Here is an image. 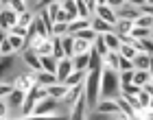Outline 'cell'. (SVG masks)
<instances>
[{
	"label": "cell",
	"mask_w": 153,
	"mask_h": 120,
	"mask_svg": "<svg viewBox=\"0 0 153 120\" xmlns=\"http://www.w3.org/2000/svg\"><path fill=\"white\" fill-rule=\"evenodd\" d=\"M123 92V83H120V72L116 68H103V83H101V96L105 98H118Z\"/></svg>",
	"instance_id": "1"
},
{
	"label": "cell",
	"mask_w": 153,
	"mask_h": 120,
	"mask_svg": "<svg viewBox=\"0 0 153 120\" xmlns=\"http://www.w3.org/2000/svg\"><path fill=\"white\" fill-rule=\"evenodd\" d=\"M101 83H103V68L90 70L85 76V98L88 107H96V98L101 96Z\"/></svg>",
	"instance_id": "2"
},
{
	"label": "cell",
	"mask_w": 153,
	"mask_h": 120,
	"mask_svg": "<svg viewBox=\"0 0 153 120\" xmlns=\"http://www.w3.org/2000/svg\"><path fill=\"white\" fill-rule=\"evenodd\" d=\"M46 96H48V85L35 83V85L26 92V98H24V105H22V116H31L37 101H42V98H46Z\"/></svg>",
	"instance_id": "3"
},
{
	"label": "cell",
	"mask_w": 153,
	"mask_h": 120,
	"mask_svg": "<svg viewBox=\"0 0 153 120\" xmlns=\"http://www.w3.org/2000/svg\"><path fill=\"white\" fill-rule=\"evenodd\" d=\"M18 22H20V13L13 11L11 7H4V9L0 11V29L2 31H11Z\"/></svg>",
	"instance_id": "4"
},
{
	"label": "cell",
	"mask_w": 153,
	"mask_h": 120,
	"mask_svg": "<svg viewBox=\"0 0 153 120\" xmlns=\"http://www.w3.org/2000/svg\"><path fill=\"white\" fill-rule=\"evenodd\" d=\"M55 109H57V98L46 96V98H42V101H37L35 109H33V116H48V114H53Z\"/></svg>",
	"instance_id": "5"
},
{
	"label": "cell",
	"mask_w": 153,
	"mask_h": 120,
	"mask_svg": "<svg viewBox=\"0 0 153 120\" xmlns=\"http://www.w3.org/2000/svg\"><path fill=\"white\" fill-rule=\"evenodd\" d=\"M22 57H24V63L31 70H35V72H42V70H44V66H42V55H37L33 48H24Z\"/></svg>",
	"instance_id": "6"
},
{
	"label": "cell",
	"mask_w": 153,
	"mask_h": 120,
	"mask_svg": "<svg viewBox=\"0 0 153 120\" xmlns=\"http://www.w3.org/2000/svg\"><path fill=\"white\" fill-rule=\"evenodd\" d=\"M99 114H116V116H123L125 114L120 111V105H118V101L114 98V101H109V98H105V101H101V103H96V107H94Z\"/></svg>",
	"instance_id": "7"
},
{
	"label": "cell",
	"mask_w": 153,
	"mask_h": 120,
	"mask_svg": "<svg viewBox=\"0 0 153 120\" xmlns=\"http://www.w3.org/2000/svg\"><path fill=\"white\" fill-rule=\"evenodd\" d=\"M72 70H74V63H72V59H68V57H64L59 61V66H57V79H59V83H64L68 76L72 74Z\"/></svg>",
	"instance_id": "8"
},
{
	"label": "cell",
	"mask_w": 153,
	"mask_h": 120,
	"mask_svg": "<svg viewBox=\"0 0 153 120\" xmlns=\"http://www.w3.org/2000/svg\"><path fill=\"white\" fill-rule=\"evenodd\" d=\"M33 50H35L37 55H53V37H48V39H42L37 37L35 41H33Z\"/></svg>",
	"instance_id": "9"
},
{
	"label": "cell",
	"mask_w": 153,
	"mask_h": 120,
	"mask_svg": "<svg viewBox=\"0 0 153 120\" xmlns=\"http://www.w3.org/2000/svg\"><path fill=\"white\" fill-rule=\"evenodd\" d=\"M96 16L103 18V20H107V22H112V24L118 22V13H116L114 7H109V4H99V9H96Z\"/></svg>",
	"instance_id": "10"
},
{
	"label": "cell",
	"mask_w": 153,
	"mask_h": 120,
	"mask_svg": "<svg viewBox=\"0 0 153 120\" xmlns=\"http://www.w3.org/2000/svg\"><path fill=\"white\" fill-rule=\"evenodd\" d=\"M37 83V79H33L31 74H18L16 76V81H13V85L20 87V90H24V92H29L33 85Z\"/></svg>",
	"instance_id": "11"
},
{
	"label": "cell",
	"mask_w": 153,
	"mask_h": 120,
	"mask_svg": "<svg viewBox=\"0 0 153 120\" xmlns=\"http://www.w3.org/2000/svg\"><path fill=\"white\" fill-rule=\"evenodd\" d=\"M85 107H88V98H85V92L79 96V101L74 103V109H72V116L74 120H81V118H85Z\"/></svg>",
	"instance_id": "12"
},
{
	"label": "cell",
	"mask_w": 153,
	"mask_h": 120,
	"mask_svg": "<svg viewBox=\"0 0 153 120\" xmlns=\"http://www.w3.org/2000/svg\"><path fill=\"white\" fill-rule=\"evenodd\" d=\"M90 26H92V22H90L88 18H76V20H72V22H68V33H70V35H76L79 31L90 29Z\"/></svg>",
	"instance_id": "13"
},
{
	"label": "cell",
	"mask_w": 153,
	"mask_h": 120,
	"mask_svg": "<svg viewBox=\"0 0 153 120\" xmlns=\"http://www.w3.org/2000/svg\"><path fill=\"white\" fill-rule=\"evenodd\" d=\"M92 29L96 33H112V31H116V24H112V22H107V20H103V18L96 16L92 20Z\"/></svg>",
	"instance_id": "14"
},
{
	"label": "cell",
	"mask_w": 153,
	"mask_h": 120,
	"mask_svg": "<svg viewBox=\"0 0 153 120\" xmlns=\"http://www.w3.org/2000/svg\"><path fill=\"white\" fill-rule=\"evenodd\" d=\"M140 16H142L140 7H131L129 4V7H125V9H118V18H125V20H134V22H136Z\"/></svg>",
	"instance_id": "15"
},
{
	"label": "cell",
	"mask_w": 153,
	"mask_h": 120,
	"mask_svg": "<svg viewBox=\"0 0 153 120\" xmlns=\"http://www.w3.org/2000/svg\"><path fill=\"white\" fill-rule=\"evenodd\" d=\"M116 101H118V105H120V111L125 114V118H136V111H138V109L127 101V96L123 94V96H118Z\"/></svg>",
	"instance_id": "16"
},
{
	"label": "cell",
	"mask_w": 153,
	"mask_h": 120,
	"mask_svg": "<svg viewBox=\"0 0 153 120\" xmlns=\"http://www.w3.org/2000/svg\"><path fill=\"white\" fill-rule=\"evenodd\" d=\"M24 98H26V92L24 90H20V87H16L9 94V105L11 107H20L22 109V105H24Z\"/></svg>",
	"instance_id": "17"
},
{
	"label": "cell",
	"mask_w": 153,
	"mask_h": 120,
	"mask_svg": "<svg viewBox=\"0 0 153 120\" xmlns=\"http://www.w3.org/2000/svg\"><path fill=\"white\" fill-rule=\"evenodd\" d=\"M72 63H74V70H88L90 68V50L88 53H79L72 57Z\"/></svg>",
	"instance_id": "18"
},
{
	"label": "cell",
	"mask_w": 153,
	"mask_h": 120,
	"mask_svg": "<svg viewBox=\"0 0 153 120\" xmlns=\"http://www.w3.org/2000/svg\"><path fill=\"white\" fill-rule=\"evenodd\" d=\"M68 87L66 83H53V85H48V96H53V98H64L68 94Z\"/></svg>",
	"instance_id": "19"
},
{
	"label": "cell",
	"mask_w": 153,
	"mask_h": 120,
	"mask_svg": "<svg viewBox=\"0 0 153 120\" xmlns=\"http://www.w3.org/2000/svg\"><path fill=\"white\" fill-rule=\"evenodd\" d=\"M92 48L99 55H103V57H105V55L109 53V46H107V41H105V33H99L96 35V39H94V44H92Z\"/></svg>",
	"instance_id": "20"
},
{
	"label": "cell",
	"mask_w": 153,
	"mask_h": 120,
	"mask_svg": "<svg viewBox=\"0 0 153 120\" xmlns=\"http://www.w3.org/2000/svg\"><path fill=\"white\" fill-rule=\"evenodd\" d=\"M37 83H39V85H53V83H59V79H57L55 72L42 70V72H37Z\"/></svg>",
	"instance_id": "21"
},
{
	"label": "cell",
	"mask_w": 153,
	"mask_h": 120,
	"mask_svg": "<svg viewBox=\"0 0 153 120\" xmlns=\"http://www.w3.org/2000/svg\"><path fill=\"white\" fill-rule=\"evenodd\" d=\"M42 66H44V70H46V72H55V74H57L59 59H55L53 55H42Z\"/></svg>",
	"instance_id": "22"
},
{
	"label": "cell",
	"mask_w": 153,
	"mask_h": 120,
	"mask_svg": "<svg viewBox=\"0 0 153 120\" xmlns=\"http://www.w3.org/2000/svg\"><path fill=\"white\" fill-rule=\"evenodd\" d=\"M85 81V70H72V74L68 76V79L64 81L68 87H72V85H79V83Z\"/></svg>",
	"instance_id": "23"
},
{
	"label": "cell",
	"mask_w": 153,
	"mask_h": 120,
	"mask_svg": "<svg viewBox=\"0 0 153 120\" xmlns=\"http://www.w3.org/2000/svg\"><path fill=\"white\" fill-rule=\"evenodd\" d=\"M153 79V74L149 72V70H136V72H134V83H136V85H147V83Z\"/></svg>",
	"instance_id": "24"
},
{
	"label": "cell",
	"mask_w": 153,
	"mask_h": 120,
	"mask_svg": "<svg viewBox=\"0 0 153 120\" xmlns=\"http://www.w3.org/2000/svg\"><path fill=\"white\" fill-rule=\"evenodd\" d=\"M105 41H107L109 50H120V46H123V41H120V37H118V33H116V31L105 33Z\"/></svg>",
	"instance_id": "25"
},
{
	"label": "cell",
	"mask_w": 153,
	"mask_h": 120,
	"mask_svg": "<svg viewBox=\"0 0 153 120\" xmlns=\"http://www.w3.org/2000/svg\"><path fill=\"white\" fill-rule=\"evenodd\" d=\"M134 66H136V70H149V66H151V55L149 53L138 55V57L134 59Z\"/></svg>",
	"instance_id": "26"
},
{
	"label": "cell",
	"mask_w": 153,
	"mask_h": 120,
	"mask_svg": "<svg viewBox=\"0 0 153 120\" xmlns=\"http://www.w3.org/2000/svg\"><path fill=\"white\" fill-rule=\"evenodd\" d=\"M103 61H105V57L99 55V53L92 48V50H90V68H88V70H99V68H103Z\"/></svg>",
	"instance_id": "27"
},
{
	"label": "cell",
	"mask_w": 153,
	"mask_h": 120,
	"mask_svg": "<svg viewBox=\"0 0 153 120\" xmlns=\"http://www.w3.org/2000/svg\"><path fill=\"white\" fill-rule=\"evenodd\" d=\"M88 50H92V41L81 39V37H74V55H79V53H88Z\"/></svg>",
	"instance_id": "28"
},
{
	"label": "cell",
	"mask_w": 153,
	"mask_h": 120,
	"mask_svg": "<svg viewBox=\"0 0 153 120\" xmlns=\"http://www.w3.org/2000/svg\"><path fill=\"white\" fill-rule=\"evenodd\" d=\"M118 53H120L123 57H127V59H136L138 57V46H134V44H123Z\"/></svg>",
	"instance_id": "29"
},
{
	"label": "cell",
	"mask_w": 153,
	"mask_h": 120,
	"mask_svg": "<svg viewBox=\"0 0 153 120\" xmlns=\"http://www.w3.org/2000/svg\"><path fill=\"white\" fill-rule=\"evenodd\" d=\"M105 61H107L105 66L118 70V66H120V53H118V50H109V53L105 55Z\"/></svg>",
	"instance_id": "30"
},
{
	"label": "cell",
	"mask_w": 153,
	"mask_h": 120,
	"mask_svg": "<svg viewBox=\"0 0 153 120\" xmlns=\"http://www.w3.org/2000/svg\"><path fill=\"white\" fill-rule=\"evenodd\" d=\"M131 29H134V20L118 18V22H116V33H131Z\"/></svg>",
	"instance_id": "31"
},
{
	"label": "cell",
	"mask_w": 153,
	"mask_h": 120,
	"mask_svg": "<svg viewBox=\"0 0 153 120\" xmlns=\"http://www.w3.org/2000/svg\"><path fill=\"white\" fill-rule=\"evenodd\" d=\"M16 48H13V44L9 41V37H7V31H2V37H0V53L2 55H11Z\"/></svg>",
	"instance_id": "32"
},
{
	"label": "cell",
	"mask_w": 153,
	"mask_h": 120,
	"mask_svg": "<svg viewBox=\"0 0 153 120\" xmlns=\"http://www.w3.org/2000/svg\"><path fill=\"white\" fill-rule=\"evenodd\" d=\"M61 39H64L66 55H68V57H74V35H70V33H68V35H64Z\"/></svg>",
	"instance_id": "33"
},
{
	"label": "cell",
	"mask_w": 153,
	"mask_h": 120,
	"mask_svg": "<svg viewBox=\"0 0 153 120\" xmlns=\"http://www.w3.org/2000/svg\"><path fill=\"white\" fill-rule=\"evenodd\" d=\"M134 26H142V29H153V16H149V13H142V16L134 22Z\"/></svg>",
	"instance_id": "34"
},
{
	"label": "cell",
	"mask_w": 153,
	"mask_h": 120,
	"mask_svg": "<svg viewBox=\"0 0 153 120\" xmlns=\"http://www.w3.org/2000/svg\"><path fill=\"white\" fill-rule=\"evenodd\" d=\"M138 50H142V53H149V55H153V37H144V39H138Z\"/></svg>",
	"instance_id": "35"
},
{
	"label": "cell",
	"mask_w": 153,
	"mask_h": 120,
	"mask_svg": "<svg viewBox=\"0 0 153 120\" xmlns=\"http://www.w3.org/2000/svg\"><path fill=\"white\" fill-rule=\"evenodd\" d=\"M153 29H142V26H134L131 29V35H134L136 39H144V37H151Z\"/></svg>",
	"instance_id": "36"
},
{
	"label": "cell",
	"mask_w": 153,
	"mask_h": 120,
	"mask_svg": "<svg viewBox=\"0 0 153 120\" xmlns=\"http://www.w3.org/2000/svg\"><path fill=\"white\" fill-rule=\"evenodd\" d=\"M144 87L142 85H136V83L134 81H131V83H123V94H140V92H142Z\"/></svg>",
	"instance_id": "37"
},
{
	"label": "cell",
	"mask_w": 153,
	"mask_h": 120,
	"mask_svg": "<svg viewBox=\"0 0 153 120\" xmlns=\"http://www.w3.org/2000/svg\"><path fill=\"white\" fill-rule=\"evenodd\" d=\"M53 35H68V22H55L53 24Z\"/></svg>",
	"instance_id": "38"
},
{
	"label": "cell",
	"mask_w": 153,
	"mask_h": 120,
	"mask_svg": "<svg viewBox=\"0 0 153 120\" xmlns=\"http://www.w3.org/2000/svg\"><path fill=\"white\" fill-rule=\"evenodd\" d=\"M123 70H136L134 59H127V57H123V55H120V66H118V72H123Z\"/></svg>",
	"instance_id": "39"
},
{
	"label": "cell",
	"mask_w": 153,
	"mask_h": 120,
	"mask_svg": "<svg viewBox=\"0 0 153 120\" xmlns=\"http://www.w3.org/2000/svg\"><path fill=\"white\" fill-rule=\"evenodd\" d=\"M33 20H35V18L31 16V11H24V13H20V22H18V24H22V26H31V24H33Z\"/></svg>",
	"instance_id": "40"
},
{
	"label": "cell",
	"mask_w": 153,
	"mask_h": 120,
	"mask_svg": "<svg viewBox=\"0 0 153 120\" xmlns=\"http://www.w3.org/2000/svg\"><path fill=\"white\" fill-rule=\"evenodd\" d=\"M76 7H79V18H90V9L85 0H76Z\"/></svg>",
	"instance_id": "41"
},
{
	"label": "cell",
	"mask_w": 153,
	"mask_h": 120,
	"mask_svg": "<svg viewBox=\"0 0 153 120\" xmlns=\"http://www.w3.org/2000/svg\"><path fill=\"white\" fill-rule=\"evenodd\" d=\"M11 9L13 11H18V13H24L26 11V4H24V0H11Z\"/></svg>",
	"instance_id": "42"
},
{
	"label": "cell",
	"mask_w": 153,
	"mask_h": 120,
	"mask_svg": "<svg viewBox=\"0 0 153 120\" xmlns=\"http://www.w3.org/2000/svg\"><path fill=\"white\" fill-rule=\"evenodd\" d=\"M138 98H140L142 107H144V109H149V103H151V94H149V92H147V90H142L140 94H138Z\"/></svg>",
	"instance_id": "43"
},
{
	"label": "cell",
	"mask_w": 153,
	"mask_h": 120,
	"mask_svg": "<svg viewBox=\"0 0 153 120\" xmlns=\"http://www.w3.org/2000/svg\"><path fill=\"white\" fill-rule=\"evenodd\" d=\"M134 72L136 70H123L120 72V83H131L134 81Z\"/></svg>",
	"instance_id": "44"
},
{
	"label": "cell",
	"mask_w": 153,
	"mask_h": 120,
	"mask_svg": "<svg viewBox=\"0 0 153 120\" xmlns=\"http://www.w3.org/2000/svg\"><path fill=\"white\" fill-rule=\"evenodd\" d=\"M13 90H16V85H11V83H9V85H7V83H2V85H0V96H7V94H11V92Z\"/></svg>",
	"instance_id": "45"
},
{
	"label": "cell",
	"mask_w": 153,
	"mask_h": 120,
	"mask_svg": "<svg viewBox=\"0 0 153 120\" xmlns=\"http://www.w3.org/2000/svg\"><path fill=\"white\" fill-rule=\"evenodd\" d=\"M11 63H13V57H11V55H2V63H0V68L7 70V68H11Z\"/></svg>",
	"instance_id": "46"
},
{
	"label": "cell",
	"mask_w": 153,
	"mask_h": 120,
	"mask_svg": "<svg viewBox=\"0 0 153 120\" xmlns=\"http://www.w3.org/2000/svg\"><path fill=\"white\" fill-rule=\"evenodd\" d=\"M107 4H109V7H114V9L118 11V9H123V7L127 4V0H109Z\"/></svg>",
	"instance_id": "47"
},
{
	"label": "cell",
	"mask_w": 153,
	"mask_h": 120,
	"mask_svg": "<svg viewBox=\"0 0 153 120\" xmlns=\"http://www.w3.org/2000/svg\"><path fill=\"white\" fill-rule=\"evenodd\" d=\"M85 4H88L90 13H96V9H99V0H85Z\"/></svg>",
	"instance_id": "48"
},
{
	"label": "cell",
	"mask_w": 153,
	"mask_h": 120,
	"mask_svg": "<svg viewBox=\"0 0 153 120\" xmlns=\"http://www.w3.org/2000/svg\"><path fill=\"white\" fill-rule=\"evenodd\" d=\"M127 4H131V7H144L147 0H127Z\"/></svg>",
	"instance_id": "49"
},
{
	"label": "cell",
	"mask_w": 153,
	"mask_h": 120,
	"mask_svg": "<svg viewBox=\"0 0 153 120\" xmlns=\"http://www.w3.org/2000/svg\"><path fill=\"white\" fill-rule=\"evenodd\" d=\"M53 2H59V0H39L37 9H44V7H48V4H53Z\"/></svg>",
	"instance_id": "50"
},
{
	"label": "cell",
	"mask_w": 153,
	"mask_h": 120,
	"mask_svg": "<svg viewBox=\"0 0 153 120\" xmlns=\"http://www.w3.org/2000/svg\"><path fill=\"white\" fill-rule=\"evenodd\" d=\"M0 116H2V118H7V103H4V101L0 103Z\"/></svg>",
	"instance_id": "51"
},
{
	"label": "cell",
	"mask_w": 153,
	"mask_h": 120,
	"mask_svg": "<svg viewBox=\"0 0 153 120\" xmlns=\"http://www.w3.org/2000/svg\"><path fill=\"white\" fill-rule=\"evenodd\" d=\"M149 111H153V96H151V103H149Z\"/></svg>",
	"instance_id": "52"
},
{
	"label": "cell",
	"mask_w": 153,
	"mask_h": 120,
	"mask_svg": "<svg viewBox=\"0 0 153 120\" xmlns=\"http://www.w3.org/2000/svg\"><path fill=\"white\" fill-rule=\"evenodd\" d=\"M109 2V0H99V4H107Z\"/></svg>",
	"instance_id": "53"
},
{
	"label": "cell",
	"mask_w": 153,
	"mask_h": 120,
	"mask_svg": "<svg viewBox=\"0 0 153 120\" xmlns=\"http://www.w3.org/2000/svg\"><path fill=\"white\" fill-rule=\"evenodd\" d=\"M2 4L7 7V4H11V0H2Z\"/></svg>",
	"instance_id": "54"
},
{
	"label": "cell",
	"mask_w": 153,
	"mask_h": 120,
	"mask_svg": "<svg viewBox=\"0 0 153 120\" xmlns=\"http://www.w3.org/2000/svg\"><path fill=\"white\" fill-rule=\"evenodd\" d=\"M147 118H153V111H149V116H147Z\"/></svg>",
	"instance_id": "55"
},
{
	"label": "cell",
	"mask_w": 153,
	"mask_h": 120,
	"mask_svg": "<svg viewBox=\"0 0 153 120\" xmlns=\"http://www.w3.org/2000/svg\"><path fill=\"white\" fill-rule=\"evenodd\" d=\"M147 4H153V0H147Z\"/></svg>",
	"instance_id": "56"
},
{
	"label": "cell",
	"mask_w": 153,
	"mask_h": 120,
	"mask_svg": "<svg viewBox=\"0 0 153 120\" xmlns=\"http://www.w3.org/2000/svg\"><path fill=\"white\" fill-rule=\"evenodd\" d=\"M151 37H153V33H151Z\"/></svg>",
	"instance_id": "57"
},
{
	"label": "cell",
	"mask_w": 153,
	"mask_h": 120,
	"mask_svg": "<svg viewBox=\"0 0 153 120\" xmlns=\"http://www.w3.org/2000/svg\"><path fill=\"white\" fill-rule=\"evenodd\" d=\"M151 83H153V79H151Z\"/></svg>",
	"instance_id": "58"
}]
</instances>
